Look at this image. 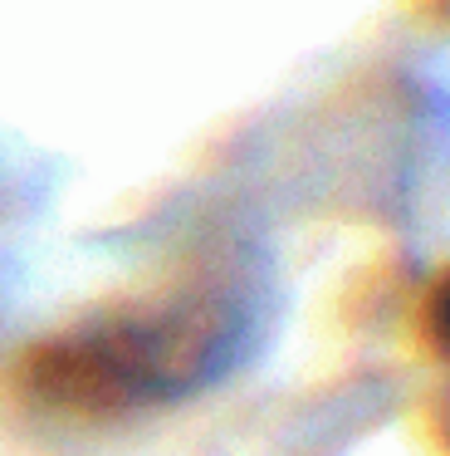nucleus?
Returning a JSON list of instances; mask_svg holds the SVG:
<instances>
[{
    "mask_svg": "<svg viewBox=\"0 0 450 456\" xmlns=\"http://www.w3.org/2000/svg\"><path fill=\"white\" fill-rule=\"evenodd\" d=\"M235 358H240L235 309L196 295L166 309H127L64 338H49L20 363V387L39 407L68 417H117L196 393Z\"/></svg>",
    "mask_w": 450,
    "mask_h": 456,
    "instance_id": "f257e3e1",
    "label": "nucleus"
}]
</instances>
